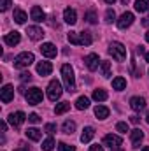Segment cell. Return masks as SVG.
<instances>
[{
	"label": "cell",
	"mask_w": 149,
	"mask_h": 151,
	"mask_svg": "<svg viewBox=\"0 0 149 151\" xmlns=\"http://www.w3.org/2000/svg\"><path fill=\"white\" fill-rule=\"evenodd\" d=\"M62 128H63V134H69V135H70V134H74V132H75V121L67 119V121L63 123V127H62Z\"/></svg>",
	"instance_id": "484cf974"
},
{
	"label": "cell",
	"mask_w": 149,
	"mask_h": 151,
	"mask_svg": "<svg viewBox=\"0 0 149 151\" xmlns=\"http://www.w3.org/2000/svg\"><path fill=\"white\" fill-rule=\"evenodd\" d=\"M137 53H139V55H144V46H139V47H137Z\"/></svg>",
	"instance_id": "ee69618b"
},
{
	"label": "cell",
	"mask_w": 149,
	"mask_h": 151,
	"mask_svg": "<svg viewBox=\"0 0 149 151\" xmlns=\"http://www.w3.org/2000/svg\"><path fill=\"white\" fill-rule=\"evenodd\" d=\"M67 39H69V42H70V44H74V46H81V37H79V34L70 32V34L67 35Z\"/></svg>",
	"instance_id": "d6a6232c"
},
{
	"label": "cell",
	"mask_w": 149,
	"mask_h": 151,
	"mask_svg": "<svg viewBox=\"0 0 149 151\" xmlns=\"http://www.w3.org/2000/svg\"><path fill=\"white\" fill-rule=\"evenodd\" d=\"M27 34H28V37L32 39V40H40V39L44 37V30L40 27H28Z\"/></svg>",
	"instance_id": "4fadbf2b"
},
{
	"label": "cell",
	"mask_w": 149,
	"mask_h": 151,
	"mask_svg": "<svg viewBox=\"0 0 149 151\" xmlns=\"http://www.w3.org/2000/svg\"><path fill=\"white\" fill-rule=\"evenodd\" d=\"M37 72L40 76H49L53 72V65L51 62H39L37 63Z\"/></svg>",
	"instance_id": "ac0fdd59"
},
{
	"label": "cell",
	"mask_w": 149,
	"mask_h": 151,
	"mask_svg": "<svg viewBox=\"0 0 149 151\" xmlns=\"http://www.w3.org/2000/svg\"><path fill=\"white\" fill-rule=\"evenodd\" d=\"M27 19H28V16H27L25 11H21V9H14V21H16V23L23 25Z\"/></svg>",
	"instance_id": "7402d4cb"
},
{
	"label": "cell",
	"mask_w": 149,
	"mask_h": 151,
	"mask_svg": "<svg viewBox=\"0 0 149 151\" xmlns=\"http://www.w3.org/2000/svg\"><path fill=\"white\" fill-rule=\"evenodd\" d=\"M30 16H32V19H34V21H37V23H40V21H44V19H46V14H44V11H42L39 5H34V7H32Z\"/></svg>",
	"instance_id": "e0dca14e"
},
{
	"label": "cell",
	"mask_w": 149,
	"mask_h": 151,
	"mask_svg": "<svg viewBox=\"0 0 149 151\" xmlns=\"http://www.w3.org/2000/svg\"><path fill=\"white\" fill-rule=\"evenodd\" d=\"M100 74L104 77H111V63L109 62H100Z\"/></svg>",
	"instance_id": "4316f807"
},
{
	"label": "cell",
	"mask_w": 149,
	"mask_h": 151,
	"mask_svg": "<svg viewBox=\"0 0 149 151\" xmlns=\"http://www.w3.org/2000/svg\"><path fill=\"white\" fill-rule=\"evenodd\" d=\"M69 109H70V102H60V104H56L54 113L56 114H63V113H67Z\"/></svg>",
	"instance_id": "f1b7e54d"
},
{
	"label": "cell",
	"mask_w": 149,
	"mask_h": 151,
	"mask_svg": "<svg viewBox=\"0 0 149 151\" xmlns=\"http://www.w3.org/2000/svg\"><path fill=\"white\" fill-rule=\"evenodd\" d=\"M130 121H132V123H139V116H132Z\"/></svg>",
	"instance_id": "f6af8a7d"
},
{
	"label": "cell",
	"mask_w": 149,
	"mask_h": 151,
	"mask_svg": "<svg viewBox=\"0 0 149 151\" xmlns=\"http://www.w3.org/2000/svg\"><path fill=\"white\" fill-rule=\"evenodd\" d=\"M9 7H11V0H2V11L5 12V11H9Z\"/></svg>",
	"instance_id": "f35d334b"
},
{
	"label": "cell",
	"mask_w": 149,
	"mask_h": 151,
	"mask_svg": "<svg viewBox=\"0 0 149 151\" xmlns=\"http://www.w3.org/2000/svg\"><path fill=\"white\" fill-rule=\"evenodd\" d=\"M146 121H148V123H149V113H148V116H146Z\"/></svg>",
	"instance_id": "816d5d0a"
},
{
	"label": "cell",
	"mask_w": 149,
	"mask_h": 151,
	"mask_svg": "<svg viewBox=\"0 0 149 151\" xmlns=\"http://www.w3.org/2000/svg\"><path fill=\"white\" fill-rule=\"evenodd\" d=\"M93 99L97 102H104V100H107V91L105 90H95L93 91Z\"/></svg>",
	"instance_id": "f546056e"
},
{
	"label": "cell",
	"mask_w": 149,
	"mask_h": 151,
	"mask_svg": "<svg viewBox=\"0 0 149 151\" xmlns=\"http://www.w3.org/2000/svg\"><path fill=\"white\" fill-rule=\"evenodd\" d=\"M58 150L60 151H75V148L72 144H65V142H60L58 144Z\"/></svg>",
	"instance_id": "d590c367"
},
{
	"label": "cell",
	"mask_w": 149,
	"mask_h": 151,
	"mask_svg": "<svg viewBox=\"0 0 149 151\" xmlns=\"http://www.w3.org/2000/svg\"><path fill=\"white\" fill-rule=\"evenodd\" d=\"M79 37H81V44H82V46H90V44L93 42L91 34H90V32H86V30H84V32H81V34H79Z\"/></svg>",
	"instance_id": "83f0119b"
},
{
	"label": "cell",
	"mask_w": 149,
	"mask_h": 151,
	"mask_svg": "<svg viewBox=\"0 0 149 151\" xmlns=\"http://www.w3.org/2000/svg\"><path fill=\"white\" fill-rule=\"evenodd\" d=\"M130 107L139 113V111H142V109L146 107V100H144L142 97H132V99H130Z\"/></svg>",
	"instance_id": "5bb4252c"
},
{
	"label": "cell",
	"mask_w": 149,
	"mask_h": 151,
	"mask_svg": "<svg viewBox=\"0 0 149 151\" xmlns=\"http://www.w3.org/2000/svg\"><path fill=\"white\" fill-rule=\"evenodd\" d=\"M0 99L4 104H9L12 99H14V86L12 84H5L2 90H0Z\"/></svg>",
	"instance_id": "9c48e42d"
},
{
	"label": "cell",
	"mask_w": 149,
	"mask_h": 151,
	"mask_svg": "<svg viewBox=\"0 0 149 151\" xmlns=\"http://www.w3.org/2000/svg\"><path fill=\"white\" fill-rule=\"evenodd\" d=\"M75 107H77L79 111L88 109V107H90V99H88V97H79V99L75 100Z\"/></svg>",
	"instance_id": "cb8c5ba5"
},
{
	"label": "cell",
	"mask_w": 149,
	"mask_h": 151,
	"mask_svg": "<svg viewBox=\"0 0 149 151\" xmlns=\"http://www.w3.org/2000/svg\"><path fill=\"white\" fill-rule=\"evenodd\" d=\"M95 137V128L93 127H86L81 134V142H90L91 139Z\"/></svg>",
	"instance_id": "d6986e66"
},
{
	"label": "cell",
	"mask_w": 149,
	"mask_h": 151,
	"mask_svg": "<svg viewBox=\"0 0 149 151\" xmlns=\"http://www.w3.org/2000/svg\"><path fill=\"white\" fill-rule=\"evenodd\" d=\"M0 128H2V132H5L7 130V123L5 121H0Z\"/></svg>",
	"instance_id": "b9f144b4"
},
{
	"label": "cell",
	"mask_w": 149,
	"mask_h": 151,
	"mask_svg": "<svg viewBox=\"0 0 149 151\" xmlns=\"http://www.w3.org/2000/svg\"><path fill=\"white\" fill-rule=\"evenodd\" d=\"M30 79H32V74L30 72H23L21 74V81H30Z\"/></svg>",
	"instance_id": "60d3db41"
},
{
	"label": "cell",
	"mask_w": 149,
	"mask_h": 151,
	"mask_svg": "<svg viewBox=\"0 0 149 151\" xmlns=\"http://www.w3.org/2000/svg\"><path fill=\"white\" fill-rule=\"evenodd\" d=\"M109 107H105V106H97L95 107V116L98 118V119H105V118H109Z\"/></svg>",
	"instance_id": "44dd1931"
},
{
	"label": "cell",
	"mask_w": 149,
	"mask_h": 151,
	"mask_svg": "<svg viewBox=\"0 0 149 151\" xmlns=\"http://www.w3.org/2000/svg\"><path fill=\"white\" fill-rule=\"evenodd\" d=\"M40 53H42L46 58H54L56 53H58V49H56L54 44H51V42H44V44L40 46Z\"/></svg>",
	"instance_id": "8fae6325"
},
{
	"label": "cell",
	"mask_w": 149,
	"mask_h": 151,
	"mask_svg": "<svg viewBox=\"0 0 149 151\" xmlns=\"http://www.w3.org/2000/svg\"><path fill=\"white\" fill-rule=\"evenodd\" d=\"M107 51H109V55H111L116 62H123L126 58V47L121 42H112Z\"/></svg>",
	"instance_id": "3957f363"
},
{
	"label": "cell",
	"mask_w": 149,
	"mask_h": 151,
	"mask_svg": "<svg viewBox=\"0 0 149 151\" xmlns=\"http://www.w3.org/2000/svg\"><path fill=\"white\" fill-rule=\"evenodd\" d=\"M63 19H65V23H69V25H75V21H77V12H75L74 9L67 7V9L63 11Z\"/></svg>",
	"instance_id": "2e32d148"
},
{
	"label": "cell",
	"mask_w": 149,
	"mask_h": 151,
	"mask_svg": "<svg viewBox=\"0 0 149 151\" xmlns=\"http://www.w3.org/2000/svg\"><path fill=\"white\" fill-rule=\"evenodd\" d=\"M44 132H47V134H54V132H56V125H54V123H47V125L44 127Z\"/></svg>",
	"instance_id": "8d00e7d4"
},
{
	"label": "cell",
	"mask_w": 149,
	"mask_h": 151,
	"mask_svg": "<svg viewBox=\"0 0 149 151\" xmlns=\"http://www.w3.org/2000/svg\"><path fill=\"white\" fill-rule=\"evenodd\" d=\"M28 121L30 123H40V118H39V114L32 113V114H28Z\"/></svg>",
	"instance_id": "74e56055"
},
{
	"label": "cell",
	"mask_w": 149,
	"mask_h": 151,
	"mask_svg": "<svg viewBox=\"0 0 149 151\" xmlns=\"http://www.w3.org/2000/svg\"><path fill=\"white\" fill-rule=\"evenodd\" d=\"M84 65L88 67V70H97L98 69V65H100V60H98V55H95V53H90V55H86L84 56Z\"/></svg>",
	"instance_id": "8992f818"
},
{
	"label": "cell",
	"mask_w": 149,
	"mask_h": 151,
	"mask_svg": "<svg viewBox=\"0 0 149 151\" xmlns=\"http://www.w3.org/2000/svg\"><path fill=\"white\" fill-rule=\"evenodd\" d=\"M146 62H149V53H146Z\"/></svg>",
	"instance_id": "c3c4849f"
},
{
	"label": "cell",
	"mask_w": 149,
	"mask_h": 151,
	"mask_svg": "<svg viewBox=\"0 0 149 151\" xmlns=\"http://www.w3.org/2000/svg\"><path fill=\"white\" fill-rule=\"evenodd\" d=\"M62 77H63V84H65V90L69 93H74L75 91V76H74V69L65 63L62 65Z\"/></svg>",
	"instance_id": "6da1fadb"
},
{
	"label": "cell",
	"mask_w": 149,
	"mask_h": 151,
	"mask_svg": "<svg viewBox=\"0 0 149 151\" xmlns=\"http://www.w3.org/2000/svg\"><path fill=\"white\" fill-rule=\"evenodd\" d=\"M53 148H54V139L53 137H47V139L42 141V150L44 151H53Z\"/></svg>",
	"instance_id": "4dcf8cb0"
},
{
	"label": "cell",
	"mask_w": 149,
	"mask_h": 151,
	"mask_svg": "<svg viewBox=\"0 0 149 151\" xmlns=\"http://www.w3.org/2000/svg\"><path fill=\"white\" fill-rule=\"evenodd\" d=\"M146 40L149 42V30H148V34H146Z\"/></svg>",
	"instance_id": "7dc6e473"
},
{
	"label": "cell",
	"mask_w": 149,
	"mask_h": 151,
	"mask_svg": "<svg viewBox=\"0 0 149 151\" xmlns=\"http://www.w3.org/2000/svg\"><path fill=\"white\" fill-rule=\"evenodd\" d=\"M114 19H116V12H114L112 9H107V11H105V21H107V23H112Z\"/></svg>",
	"instance_id": "e575fe53"
},
{
	"label": "cell",
	"mask_w": 149,
	"mask_h": 151,
	"mask_svg": "<svg viewBox=\"0 0 149 151\" xmlns=\"http://www.w3.org/2000/svg\"><path fill=\"white\" fill-rule=\"evenodd\" d=\"M27 118H28V116L23 113V111H16V113L9 114V123H11L12 127H21V125L25 123Z\"/></svg>",
	"instance_id": "52a82bcc"
},
{
	"label": "cell",
	"mask_w": 149,
	"mask_h": 151,
	"mask_svg": "<svg viewBox=\"0 0 149 151\" xmlns=\"http://www.w3.org/2000/svg\"><path fill=\"white\" fill-rule=\"evenodd\" d=\"M121 142H123L121 135H114V134H107V135L104 137V146H109L111 150H114V148H117V146H121Z\"/></svg>",
	"instance_id": "30bf717a"
},
{
	"label": "cell",
	"mask_w": 149,
	"mask_h": 151,
	"mask_svg": "<svg viewBox=\"0 0 149 151\" xmlns=\"http://www.w3.org/2000/svg\"><path fill=\"white\" fill-rule=\"evenodd\" d=\"M90 151H104V146H100V144H93V146H90Z\"/></svg>",
	"instance_id": "ab89813d"
},
{
	"label": "cell",
	"mask_w": 149,
	"mask_h": 151,
	"mask_svg": "<svg viewBox=\"0 0 149 151\" xmlns=\"http://www.w3.org/2000/svg\"><path fill=\"white\" fill-rule=\"evenodd\" d=\"M133 19H135V18H133V14H132V12H123V14L119 16V19L116 21V23H117V28H121V30L128 28V27L133 23Z\"/></svg>",
	"instance_id": "ba28073f"
},
{
	"label": "cell",
	"mask_w": 149,
	"mask_h": 151,
	"mask_svg": "<svg viewBox=\"0 0 149 151\" xmlns=\"http://www.w3.org/2000/svg\"><path fill=\"white\" fill-rule=\"evenodd\" d=\"M112 151H123V150H119V148H114V150H112Z\"/></svg>",
	"instance_id": "f907efd6"
},
{
	"label": "cell",
	"mask_w": 149,
	"mask_h": 151,
	"mask_svg": "<svg viewBox=\"0 0 149 151\" xmlns=\"http://www.w3.org/2000/svg\"><path fill=\"white\" fill-rule=\"evenodd\" d=\"M130 139H132L133 148H139V146H140V141L144 139V132H142L140 128H133V130L130 132Z\"/></svg>",
	"instance_id": "7c38bea8"
},
{
	"label": "cell",
	"mask_w": 149,
	"mask_h": 151,
	"mask_svg": "<svg viewBox=\"0 0 149 151\" xmlns=\"http://www.w3.org/2000/svg\"><path fill=\"white\" fill-rule=\"evenodd\" d=\"M34 62H35L34 53L25 51V53H19V55L14 58V67H16V69H25V67H30Z\"/></svg>",
	"instance_id": "7a4b0ae2"
},
{
	"label": "cell",
	"mask_w": 149,
	"mask_h": 151,
	"mask_svg": "<svg viewBox=\"0 0 149 151\" xmlns=\"http://www.w3.org/2000/svg\"><path fill=\"white\" fill-rule=\"evenodd\" d=\"M25 134H27V137H28L30 141H40V137H42V132H40L39 128H28Z\"/></svg>",
	"instance_id": "603a6c76"
},
{
	"label": "cell",
	"mask_w": 149,
	"mask_h": 151,
	"mask_svg": "<svg viewBox=\"0 0 149 151\" xmlns=\"http://www.w3.org/2000/svg\"><path fill=\"white\" fill-rule=\"evenodd\" d=\"M84 18H86V21H88V23H91V25H95V23L98 21V16H97V12H95V11H88V12L84 14Z\"/></svg>",
	"instance_id": "1f68e13d"
},
{
	"label": "cell",
	"mask_w": 149,
	"mask_h": 151,
	"mask_svg": "<svg viewBox=\"0 0 149 151\" xmlns=\"http://www.w3.org/2000/svg\"><path fill=\"white\" fill-rule=\"evenodd\" d=\"M116 130H117V132H121V134H126V132H128V123L119 121V123L116 125Z\"/></svg>",
	"instance_id": "836d02e7"
},
{
	"label": "cell",
	"mask_w": 149,
	"mask_h": 151,
	"mask_svg": "<svg viewBox=\"0 0 149 151\" xmlns=\"http://www.w3.org/2000/svg\"><path fill=\"white\" fill-rule=\"evenodd\" d=\"M14 151H30V148L28 146H19L18 150H14Z\"/></svg>",
	"instance_id": "7bdbcfd3"
},
{
	"label": "cell",
	"mask_w": 149,
	"mask_h": 151,
	"mask_svg": "<svg viewBox=\"0 0 149 151\" xmlns=\"http://www.w3.org/2000/svg\"><path fill=\"white\" fill-rule=\"evenodd\" d=\"M142 151H149V146H146V148H142Z\"/></svg>",
	"instance_id": "681fc988"
},
{
	"label": "cell",
	"mask_w": 149,
	"mask_h": 151,
	"mask_svg": "<svg viewBox=\"0 0 149 151\" xmlns=\"http://www.w3.org/2000/svg\"><path fill=\"white\" fill-rule=\"evenodd\" d=\"M19 40H21V34L19 32H11V34H7L4 37V42L7 46H16V44H19Z\"/></svg>",
	"instance_id": "9a60e30c"
},
{
	"label": "cell",
	"mask_w": 149,
	"mask_h": 151,
	"mask_svg": "<svg viewBox=\"0 0 149 151\" xmlns=\"http://www.w3.org/2000/svg\"><path fill=\"white\" fill-rule=\"evenodd\" d=\"M62 93H63V90H62V84H60V81L53 79V81L47 84V99H49L51 102H56V100L62 97Z\"/></svg>",
	"instance_id": "277c9868"
},
{
	"label": "cell",
	"mask_w": 149,
	"mask_h": 151,
	"mask_svg": "<svg viewBox=\"0 0 149 151\" xmlns=\"http://www.w3.org/2000/svg\"><path fill=\"white\" fill-rule=\"evenodd\" d=\"M135 11L137 12H146V11H149V0H135Z\"/></svg>",
	"instance_id": "d4e9b609"
},
{
	"label": "cell",
	"mask_w": 149,
	"mask_h": 151,
	"mask_svg": "<svg viewBox=\"0 0 149 151\" xmlns=\"http://www.w3.org/2000/svg\"><path fill=\"white\" fill-rule=\"evenodd\" d=\"M105 2H107V4H114V2H116V0H105Z\"/></svg>",
	"instance_id": "bcb514c9"
},
{
	"label": "cell",
	"mask_w": 149,
	"mask_h": 151,
	"mask_svg": "<svg viewBox=\"0 0 149 151\" xmlns=\"http://www.w3.org/2000/svg\"><path fill=\"white\" fill-rule=\"evenodd\" d=\"M25 97H27V102L30 104V106H37L42 102V99H44V95H42V90L37 88V86H34V88H30L27 93H25Z\"/></svg>",
	"instance_id": "5b68a950"
},
{
	"label": "cell",
	"mask_w": 149,
	"mask_h": 151,
	"mask_svg": "<svg viewBox=\"0 0 149 151\" xmlns=\"http://www.w3.org/2000/svg\"><path fill=\"white\" fill-rule=\"evenodd\" d=\"M112 88H114V90H117V91L125 90V88H126V79H125V77H121V76L114 77V79H112Z\"/></svg>",
	"instance_id": "ffe728a7"
}]
</instances>
